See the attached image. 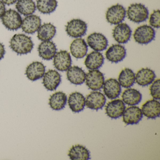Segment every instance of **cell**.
<instances>
[{
    "instance_id": "cell-20",
    "label": "cell",
    "mask_w": 160,
    "mask_h": 160,
    "mask_svg": "<svg viewBox=\"0 0 160 160\" xmlns=\"http://www.w3.org/2000/svg\"><path fill=\"white\" fill-rule=\"evenodd\" d=\"M70 51L73 57L76 58H84L88 51V46L85 40L78 38L73 41L70 45Z\"/></svg>"
},
{
    "instance_id": "cell-3",
    "label": "cell",
    "mask_w": 160,
    "mask_h": 160,
    "mask_svg": "<svg viewBox=\"0 0 160 160\" xmlns=\"http://www.w3.org/2000/svg\"><path fill=\"white\" fill-rule=\"evenodd\" d=\"M155 32L154 29L148 25L138 27L135 30L133 38L135 41L139 44L146 45L154 40Z\"/></svg>"
},
{
    "instance_id": "cell-32",
    "label": "cell",
    "mask_w": 160,
    "mask_h": 160,
    "mask_svg": "<svg viewBox=\"0 0 160 160\" xmlns=\"http://www.w3.org/2000/svg\"><path fill=\"white\" fill-rule=\"evenodd\" d=\"M58 7L57 0H37V8L38 11L44 14L53 12Z\"/></svg>"
},
{
    "instance_id": "cell-12",
    "label": "cell",
    "mask_w": 160,
    "mask_h": 160,
    "mask_svg": "<svg viewBox=\"0 0 160 160\" xmlns=\"http://www.w3.org/2000/svg\"><path fill=\"white\" fill-rule=\"evenodd\" d=\"M122 116L123 122L127 125L138 124L143 118L141 109L135 106L125 109Z\"/></svg>"
},
{
    "instance_id": "cell-22",
    "label": "cell",
    "mask_w": 160,
    "mask_h": 160,
    "mask_svg": "<svg viewBox=\"0 0 160 160\" xmlns=\"http://www.w3.org/2000/svg\"><path fill=\"white\" fill-rule=\"evenodd\" d=\"M156 78L155 73L149 68H142L135 75V81L138 85L146 87L151 84Z\"/></svg>"
},
{
    "instance_id": "cell-11",
    "label": "cell",
    "mask_w": 160,
    "mask_h": 160,
    "mask_svg": "<svg viewBox=\"0 0 160 160\" xmlns=\"http://www.w3.org/2000/svg\"><path fill=\"white\" fill-rule=\"evenodd\" d=\"M106 58L108 60L113 63H118L122 61L126 56V50L120 44L112 45L107 50Z\"/></svg>"
},
{
    "instance_id": "cell-27",
    "label": "cell",
    "mask_w": 160,
    "mask_h": 160,
    "mask_svg": "<svg viewBox=\"0 0 160 160\" xmlns=\"http://www.w3.org/2000/svg\"><path fill=\"white\" fill-rule=\"evenodd\" d=\"M122 102L128 105L135 106L138 104L142 100V94L137 90L128 88L122 92Z\"/></svg>"
},
{
    "instance_id": "cell-30",
    "label": "cell",
    "mask_w": 160,
    "mask_h": 160,
    "mask_svg": "<svg viewBox=\"0 0 160 160\" xmlns=\"http://www.w3.org/2000/svg\"><path fill=\"white\" fill-rule=\"evenodd\" d=\"M118 80L121 87L128 88L134 84L135 74L131 69L125 68L120 73Z\"/></svg>"
},
{
    "instance_id": "cell-23",
    "label": "cell",
    "mask_w": 160,
    "mask_h": 160,
    "mask_svg": "<svg viewBox=\"0 0 160 160\" xmlns=\"http://www.w3.org/2000/svg\"><path fill=\"white\" fill-rule=\"evenodd\" d=\"M57 51L56 44L50 41L42 42L38 47L39 56L45 60L52 59L56 55Z\"/></svg>"
},
{
    "instance_id": "cell-28",
    "label": "cell",
    "mask_w": 160,
    "mask_h": 160,
    "mask_svg": "<svg viewBox=\"0 0 160 160\" xmlns=\"http://www.w3.org/2000/svg\"><path fill=\"white\" fill-rule=\"evenodd\" d=\"M67 101L66 94L62 92L59 91L50 96L49 105L53 110H60L65 107Z\"/></svg>"
},
{
    "instance_id": "cell-10",
    "label": "cell",
    "mask_w": 160,
    "mask_h": 160,
    "mask_svg": "<svg viewBox=\"0 0 160 160\" xmlns=\"http://www.w3.org/2000/svg\"><path fill=\"white\" fill-rule=\"evenodd\" d=\"M53 63L55 68L60 72L67 71L72 65L71 55L66 50H61L56 53Z\"/></svg>"
},
{
    "instance_id": "cell-21",
    "label": "cell",
    "mask_w": 160,
    "mask_h": 160,
    "mask_svg": "<svg viewBox=\"0 0 160 160\" xmlns=\"http://www.w3.org/2000/svg\"><path fill=\"white\" fill-rule=\"evenodd\" d=\"M68 105L74 113H79L84 110L86 106V99L80 92H75L70 94L68 98Z\"/></svg>"
},
{
    "instance_id": "cell-15",
    "label": "cell",
    "mask_w": 160,
    "mask_h": 160,
    "mask_svg": "<svg viewBox=\"0 0 160 160\" xmlns=\"http://www.w3.org/2000/svg\"><path fill=\"white\" fill-rule=\"evenodd\" d=\"M125 108L124 103L121 100H113L107 104L105 107L106 114L111 118H118L122 116Z\"/></svg>"
},
{
    "instance_id": "cell-31",
    "label": "cell",
    "mask_w": 160,
    "mask_h": 160,
    "mask_svg": "<svg viewBox=\"0 0 160 160\" xmlns=\"http://www.w3.org/2000/svg\"><path fill=\"white\" fill-rule=\"evenodd\" d=\"M18 12L24 16L32 15L36 10V5L33 0H18L16 5Z\"/></svg>"
},
{
    "instance_id": "cell-18",
    "label": "cell",
    "mask_w": 160,
    "mask_h": 160,
    "mask_svg": "<svg viewBox=\"0 0 160 160\" xmlns=\"http://www.w3.org/2000/svg\"><path fill=\"white\" fill-rule=\"evenodd\" d=\"M103 88L106 96L111 100L118 97L121 92L120 85L115 78H109L105 81Z\"/></svg>"
},
{
    "instance_id": "cell-25",
    "label": "cell",
    "mask_w": 160,
    "mask_h": 160,
    "mask_svg": "<svg viewBox=\"0 0 160 160\" xmlns=\"http://www.w3.org/2000/svg\"><path fill=\"white\" fill-rule=\"evenodd\" d=\"M104 58L102 53L98 51H92L87 56L85 64L90 70H98L103 64Z\"/></svg>"
},
{
    "instance_id": "cell-4",
    "label": "cell",
    "mask_w": 160,
    "mask_h": 160,
    "mask_svg": "<svg viewBox=\"0 0 160 160\" xmlns=\"http://www.w3.org/2000/svg\"><path fill=\"white\" fill-rule=\"evenodd\" d=\"M88 25L80 19H73L67 23L65 31L70 37L74 38L82 37L86 34Z\"/></svg>"
},
{
    "instance_id": "cell-26",
    "label": "cell",
    "mask_w": 160,
    "mask_h": 160,
    "mask_svg": "<svg viewBox=\"0 0 160 160\" xmlns=\"http://www.w3.org/2000/svg\"><path fill=\"white\" fill-rule=\"evenodd\" d=\"M89 151L84 146L76 145L72 147L68 156L72 160H88L90 159Z\"/></svg>"
},
{
    "instance_id": "cell-35",
    "label": "cell",
    "mask_w": 160,
    "mask_h": 160,
    "mask_svg": "<svg viewBox=\"0 0 160 160\" xmlns=\"http://www.w3.org/2000/svg\"><path fill=\"white\" fill-rule=\"evenodd\" d=\"M5 12L6 11H5V4L0 0V18H2V17L3 16Z\"/></svg>"
},
{
    "instance_id": "cell-16",
    "label": "cell",
    "mask_w": 160,
    "mask_h": 160,
    "mask_svg": "<svg viewBox=\"0 0 160 160\" xmlns=\"http://www.w3.org/2000/svg\"><path fill=\"white\" fill-rule=\"evenodd\" d=\"M45 66L40 62H33L27 67L26 75L31 81L41 79L45 73Z\"/></svg>"
},
{
    "instance_id": "cell-37",
    "label": "cell",
    "mask_w": 160,
    "mask_h": 160,
    "mask_svg": "<svg viewBox=\"0 0 160 160\" xmlns=\"http://www.w3.org/2000/svg\"><path fill=\"white\" fill-rule=\"evenodd\" d=\"M1 1L3 2L4 4L10 5L15 3L16 2H17L18 0H1Z\"/></svg>"
},
{
    "instance_id": "cell-24",
    "label": "cell",
    "mask_w": 160,
    "mask_h": 160,
    "mask_svg": "<svg viewBox=\"0 0 160 160\" xmlns=\"http://www.w3.org/2000/svg\"><path fill=\"white\" fill-rule=\"evenodd\" d=\"M86 73L84 70L78 66H71L67 70V79L74 85L83 84L86 80Z\"/></svg>"
},
{
    "instance_id": "cell-29",
    "label": "cell",
    "mask_w": 160,
    "mask_h": 160,
    "mask_svg": "<svg viewBox=\"0 0 160 160\" xmlns=\"http://www.w3.org/2000/svg\"><path fill=\"white\" fill-rule=\"evenodd\" d=\"M37 31L38 39L44 42L53 39L56 35L57 30L56 27L51 23H45L40 27Z\"/></svg>"
},
{
    "instance_id": "cell-34",
    "label": "cell",
    "mask_w": 160,
    "mask_h": 160,
    "mask_svg": "<svg viewBox=\"0 0 160 160\" xmlns=\"http://www.w3.org/2000/svg\"><path fill=\"white\" fill-rule=\"evenodd\" d=\"M150 92L152 97L156 100L160 99V80L157 79L153 81L150 87Z\"/></svg>"
},
{
    "instance_id": "cell-19",
    "label": "cell",
    "mask_w": 160,
    "mask_h": 160,
    "mask_svg": "<svg viewBox=\"0 0 160 160\" xmlns=\"http://www.w3.org/2000/svg\"><path fill=\"white\" fill-rule=\"evenodd\" d=\"M141 111L143 115L148 118H158L160 115V102L154 99L148 101L143 104Z\"/></svg>"
},
{
    "instance_id": "cell-14",
    "label": "cell",
    "mask_w": 160,
    "mask_h": 160,
    "mask_svg": "<svg viewBox=\"0 0 160 160\" xmlns=\"http://www.w3.org/2000/svg\"><path fill=\"white\" fill-rule=\"evenodd\" d=\"M106 102L105 96L102 92H92L87 97L86 105L90 109L98 110L102 108L105 104Z\"/></svg>"
},
{
    "instance_id": "cell-33",
    "label": "cell",
    "mask_w": 160,
    "mask_h": 160,
    "mask_svg": "<svg viewBox=\"0 0 160 160\" xmlns=\"http://www.w3.org/2000/svg\"><path fill=\"white\" fill-rule=\"evenodd\" d=\"M149 23L151 27L155 28H159L160 27V10H155L150 16Z\"/></svg>"
},
{
    "instance_id": "cell-8",
    "label": "cell",
    "mask_w": 160,
    "mask_h": 160,
    "mask_svg": "<svg viewBox=\"0 0 160 160\" xmlns=\"http://www.w3.org/2000/svg\"><path fill=\"white\" fill-rule=\"evenodd\" d=\"M88 45L95 51H102L107 48L108 41L106 37L101 33L93 32L87 38Z\"/></svg>"
},
{
    "instance_id": "cell-36",
    "label": "cell",
    "mask_w": 160,
    "mask_h": 160,
    "mask_svg": "<svg viewBox=\"0 0 160 160\" xmlns=\"http://www.w3.org/2000/svg\"><path fill=\"white\" fill-rule=\"evenodd\" d=\"M5 54V50L4 46L0 42V60L3 58Z\"/></svg>"
},
{
    "instance_id": "cell-9",
    "label": "cell",
    "mask_w": 160,
    "mask_h": 160,
    "mask_svg": "<svg viewBox=\"0 0 160 160\" xmlns=\"http://www.w3.org/2000/svg\"><path fill=\"white\" fill-rule=\"evenodd\" d=\"M132 31L126 23L118 24L113 30L112 35L114 40L119 44H125L130 40Z\"/></svg>"
},
{
    "instance_id": "cell-17",
    "label": "cell",
    "mask_w": 160,
    "mask_h": 160,
    "mask_svg": "<svg viewBox=\"0 0 160 160\" xmlns=\"http://www.w3.org/2000/svg\"><path fill=\"white\" fill-rule=\"evenodd\" d=\"M42 20L37 15H31L26 17L22 20L21 28L24 32L28 34H33L41 26Z\"/></svg>"
},
{
    "instance_id": "cell-1",
    "label": "cell",
    "mask_w": 160,
    "mask_h": 160,
    "mask_svg": "<svg viewBox=\"0 0 160 160\" xmlns=\"http://www.w3.org/2000/svg\"><path fill=\"white\" fill-rule=\"evenodd\" d=\"M33 45L31 38L23 34H15L10 42L11 49L18 55H26L30 53Z\"/></svg>"
},
{
    "instance_id": "cell-2",
    "label": "cell",
    "mask_w": 160,
    "mask_h": 160,
    "mask_svg": "<svg viewBox=\"0 0 160 160\" xmlns=\"http://www.w3.org/2000/svg\"><path fill=\"white\" fill-rule=\"evenodd\" d=\"M127 17L130 21L135 23H140L146 21L149 16L148 8L141 3H133L127 9Z\"/></svg>"
},
{
    "instance_id": "cell-7",
    "label": "cell",
    "mask_w": 160,
    "mask_h": 160,
    "mask_svg": "<svg viewBox=\"0 0 160 160\" xmlns=\"http://www.w3.org/2000/svg\"><path fill=\"white\" fill-rule=\"evenodd\" d=\"M86 83L92 90L97 91L103 88L105 82L103 74L98 70H90L86 77Z\"/></svg>"
},
{
    "instance_id": "cell-13",
    "label": "cell",
    "mask_w": 160,
    "mask_h": 160,
    "mask_svg": "<svg viewBox=\"0 0 160 160\" xmlns=\"http://www.w3.org/2000/svg\"><path fill=\"white\" fill-rule=\"evenodd\" d=\"M61 82V76L56 70H50L45 73L43 78L44 87L48 90H56Z\"/></svg>"
},
{
    "instance_id": "cell-6",
    "label": "cell",
    "mask_w": 160,
    "mask_h": 160,
    "mask_svg": "<svg viewBox=\"0 0 160 160\" xmlns=\"http://www.w3.org/2000/svg\"><path fill=\"white\" fill-rule=\"evenodd\" d=\"M126 11L120 4L113 5L108 9L106 18L111 25H117L121 23L126 17Z\"/></svg>"
},
{
    "instance_id": "cell-5",
    "label": "cell",
    "mask_w": 160,
    "mask_h": 160,
    "mask_svg": "<svg viewBox=\"0 0 160 160\" xmlns=\"http://www.w3.org/2000/svg\"><path fill=\"white\" fill-rule=\"evenodd\" d=\"M2 24L9 30H17L21 28L22 19L19 13L15 10L6 11L2 17Z\"/></svg>"
}]
</instances>
